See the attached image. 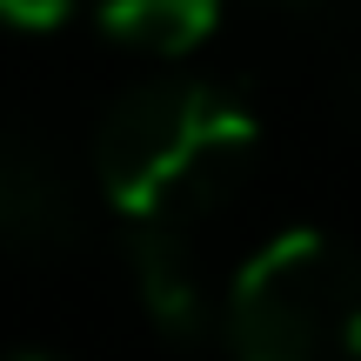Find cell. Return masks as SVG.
<instances>
[{
	"instance_id": "cell-1",
	"label": "cell",
	"mask_w": 361,
	"mask_h": 361,
	"mask_svg": "<svg viewBox=\"0 0 361 361\" xmlns=\"http://www.w3.org/2000/svg\"><path fill=\"white\" fill-rule=\"evenodd\" d=\"M261 121L247 101L207 80H147L107 107L94 134V168L128 221L194 228L255 168Z\"/></svg>"
},
{
	"instance_id": "cell-2",
	"label": "cell",
	"mask_w": 361,
	"mask_h": 361,
	"mask_svg": "<svg viewBox=\"0 0 361 361\" xmlns=\"http://www.w3.org/2000/svg\"><path fill=\"white\" fill-rule=\"evenodd\" d=\"M228 348L247 361L361 355V255L328 228H288L228 288Z\"/></svg>"
},
{
	"instance_id": "cell-3",
	"label": "cell",
	"mask_w": 361,
	"mask_h": 361,
	"mask_svg": "<svg viewBox=\"0 0 361 361\" xmlns=\"http://www.w3.org/2000/svg\"><path fill=\"white\" fill-rule=\"evenodd\" d=\"M0 234L20 255H67L80 241V201L67 168L34 141H13L0 154Z\"/></svg>"
},
{
	"instance_id": "cell-4",
	"label": "cell",
	"mask_w": 361,
	"mask_h": 361,
	"mask_svg": "<svg viewBox=\"0 0 361 361\" xmlns=\"http://www.w3.org/2000/svg\"><path fill=\"white\" fill-rule=\"evenodd\" d=\"M134 288H141V308L161 335L194 341L207 335V288H201V261L188 247V228L174 221H134Z\"/></svg>"
},
{
	"instance_id": "cell-5",
	"label": "cell",
	"mask_w": 361,
	"mask_h": 361,
	"mask_svg": "<svg viewBox=\"0 0 361 361\" xmlns=\"http://www.w3.org/2000/svg\"><path fill=\"white\" fill-rule=\"evenodd\" d=\"M221 27V0H101V34L134 54H194Z\"/></svg>"
},
{
	"instance_id": "cell-6",
	"label": "cell",
	"mask_w": 361,
	"mask_h": 361,
	"mask_svg": "<svg viewBox=\"0 0 361 361\" xmlns=\"http://www.w3.org/2000/svg\"><path fill=\"white\" fill-rule=\"evenodd\" d=\"M67 13H74V0H0L7 27H61Z\"/></svg>"
},
{
	"instance_id": "cell-7",
	"label": "cell",
	"mask_w": 361,
	"mask_h": 361,
	"mask_svg": "<svg viewBox=\"0 0 361 361\" xmlns=\"http://www.w3.org/2000/svg\"><path fill=\"white\" fill-rule=\"evenodd\" d=\"M348 94H355V107H361V67H355V80H348Z\"/></svg>"
}]
</instances>
